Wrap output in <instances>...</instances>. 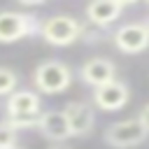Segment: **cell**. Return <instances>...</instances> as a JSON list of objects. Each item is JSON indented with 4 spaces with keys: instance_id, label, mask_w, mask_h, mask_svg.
Listing matches in <instances>:
<instances>
[{
    "instance_id": "obj_1",
    "label": "cell",
    "mask_w": 149,
    "mask_h": 149,
    "mask_svg": "<svg viewBox=\"0 0 149 149\" xmlns=\"http://www.w3.org/2000/svg\"><path fill=\"white\" fill-rule=\"evenodd\" d=\"M7 121L21 130V128H37V119L42 114V100L35 91H28V88H21V91H14L9 98H7Z\"/></svg>"
},
{
    "instance_id": "obj_16",
    "label": "cell",
    "mask_w": 149,
    "mask_h": 149,
    "mask_svg": "<svg viewBox=\"0 0 149 149\" xmlns=\"http://www.w3.org/2000/svg\"><path fill=\"white\" fill-rule=\"evenodd\" d=\"M42 2H44V0H21V5H26V7H28V5H42Z\"/></svg>"
},
{
    "instance_id": "obj_5",
    "label": "cell",
    "mask_w": 149,
    "mask_h": 149,
    "mask_svg": "<svg viewBox=\"0 0 149 149\" xmlns=\"http://www.w3.org/2000/svg\"><path fill=\"white\" fill-rule=\"evenodd\" d=\"M149 137V130L140 123V119H123V121H114L105 128V144L112 149H133L137 144H142Z\"/></svg>"
},
{
    "instance_id": "obj_17",
    "label": "cell",
    "mask_w": 149,
    "mask_h": 149,
    "mask_svg": "<svg viewBox=\"0 0 149 149\" xmlns=\"http://www.w3.org/2000/svg\"><path fill=\"white\" fill-rule=\"evenodd\" d=\"M142 23H144V26H147V30H149V16H147V19L142 21Z\"/></svg>"
},
{
    "instance_id": "obj_3",
    "label": "cell",
    "mask_w": 149,
    "mask_h": 149,
    "mask_svg": "<svg viewBox=\"0 0 149 149\" xmlns=\"http://www.w3.org/2000/svg\"><path fill=\"white\" fill-rule=\"evenodd\" d=\"M33 84L40 93L47 95H56L70 88L72 84V70L63 63V61H44L35 68L33 72Z\"/></svg>"
},
{
    "instance_id": "obj_15",
    "label": "cell",
    "mask_w": 149,
    "mask_h": 149,
    "mask_svg": "<svg viewBox=\"0 0 149 149\" xmlns=\"http://www.w3.org/2000/svg\"><path fill=\"white\" fill-rule=\"evenodd\" d=\"M49 149H72V147H70L68 142H56V144H51Z\"/></svg>"
},
{
    "instance_id": "obj_7",
    "label": "cell",
    "mask_w": 149,
    "mask_h": 149,
    "mask_svg": "<svg viewBox=\"0 0 149 149\" xmlns=\"http://www.w3.org/2000/svg\"><path fill=\"white\" fill-rule=\"evenodd\" d=\"M128 100H130V88L121 79H114L93 91V105L102 112H119L121 107L128 105Z\"/></svg>"
},
{
    "instance_id": "obj_9",
    "label": "cell",
    "mask_w": 149,
    "mask_h": 149,
    "mask_svg": "<svg viewBox=\"0 0 149 149\" xmlns=\"http://www.w3.org/2000/svg\"><path fill=\"white\" fill-rule=\"evenodd\" d=\"M79 79L95 91V88H100V86H105V84L116 79V65L109 58H100V56L98 58H88L79 68Z\"/></svg>"
},
{
    "instance_id": "obj_13",
    "label": "cell",
    "mask_w": 149,
    "mask_h": 149,
    "mask_svg": "<svg viewBox=\"0 0 149 149\" xmlns=\"http://www.w3.org/2000/svg\"><path fill=\"white\" fill-rule=\"evenodd\" d=\"M19 130L9 121H0V149H12L19 147Z\"/></svg>"
},
{
    "instance_id": "obj_18",
    "label": "cell",
    "mask_w": 149,
    "mask_h": 149,
    "mask_svg": "<svg viewBox=\"0 0 149 149\" xmlns=\"http://www.w3.org/2000/svg\"><path fill=\"white\" fill-rule=\"evenodd\" d=\"M12 149H21V147H12Z\"/></svg>"
},
{
    "instance_id": "obj_4",
    "label": "cell",
    "mask_w": 149,
    "mask_h": 149,
    "mask_svg": "<svg viewBox=\"0 0 149 149\" xmlns=\"http://www.w3.org/2000/svg\"><path fill=\"white\" fill-rule=\"evenodd\" d=\"M42 21L28 12H0V44H12L30 35H40Z\"/></svg>"
},
{
    "instance_id": "obj_6",
    "label": "cell",
    "mask_w": 149,
    "mask_h": 149,
    "mask_svg": "<svg viewBox=\"0 0 149 149\" xmlns=\"http://www.w3.org/2000/svg\"><path fill=\"white\" fill-rule=\"evenodd\" d=\"M114 47L121 54L135 56L149 47V30L144 23H126L114 30Z\"/></svg>"
},
{
    "instance_id": "obj_14",
    "label": "cell",
    "mask_w": 149,
    "mask_h": 149,
    "mask_svg": "<svg viewBox=\"0 0 149 149\" xmlns=\"http://www.w3.org/2000/svg\"><path fill=\"white\" fill-rule=\"evenodd\" d=\"M137 119H140V123H142V126H144V128L149 130V102H147V105H144V107L140 109V114H137Z\"/></svg>"
},
{
    "instance_id": "obj_10",
    "label": "cell",
    "mask_w": 149,
    "mask_h": 149,
    "mask_svg": "<svg viewBox=\"0 0 149 149\" xmlns=\"http://www.w3.org/2000/svg\"><path fill=\"white\" fill-rule=\"evenodd\" d=\"M37 130L42 137H47L51 144L56 142H65L72 137L70 133V123H68V116L63 109H49V112H42L40 119H37Z\"/></svg>"
},
{
    "instance_id": "obj_2",
    "label": "cell",
    "mask_w": 149,
    "mask_h": 149,
    "mask_svg": "<svg viewBox=\"0 0 149 149\" xmlns=\"http://www.w3.org/2000/svg\"><path fill=\"white\" fill-rule=\"evenodd\" d=\"M84 33V26L70 14H54L42 21L40 37L51 47H70Z\"/></svg>"
},
{
    "instance_id": "obj_11",
    "label": "cell",
    "mask_w": 149,
    "mask_h": 149,
    "mask_svg": "<svg viewBox=\"0 0 149 149\" xmlns=\"http://www.w3.org/2000/svg\"><path fill=\"white\" fill-rule=\"evenodd\" d=\"M126 5L128 2H123V0H93V2L86 5L84 14H86V19H88L91 26H95V28L102 30V28L112 26L123 14Z\"/></svg>"
},
{
    "instance_id": "obj_12",
    "label": "cell",
    "mask_w": 149,
    "mask_h": 149,
    "mask_svg": "<svg viewBox=\"0 0 149 149\" xmlns=\"http://www.w3.org/2000/svg\"><path fill=\"white\" fill-rule=\"evenodd\" d=\"M19 86V74L12 70V68H5L0 65V95H12Z\"/></svg>"
},
{
    "instance_id": "obj_8",
    "label": "cell",
    "mask_w": 149,
    "mask_h": 149,
    "mask_svg": "<svg viewBox=\"0 0 149 149\" xmlns=\"http://www.w3.org/2000/svg\"><path fill=\"white\" fill-rule=\"evenodd\" d=\"M63 112L68 116L72 137H86V135H91V130L95 126V112H93V107L88 102H84V100H70V102H65Z\"/></svg>"
}]
</instances>
